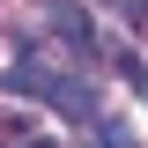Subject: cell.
<instances>
[{
	"mask_svg": "<svg viewBox=\"0 0 148 148\" xmlns=\"http://www.w3.org/2000/svg\"><path fill=\"white\" fill-rule=\"evenodd\" d=\"M52 104L67 111V119H82V126H104V104H96V89H89V82H59V89H52Z\"/></svg>",
	"mask_w": 148,
	"mask_h": 148,
	"instance_id": "3957f363",
	"label": "cell"
},
{
	"mask_svg": "<svg viewBox=\"0 0 148 148\" xmlns=\"http://www.w3.org/2000/svg\"><path fill=\"white\" fill-rule=\"evenodd\" d=\"M52 30L67 37V45H74V52H82V59H104V37H96V22L82 15L74 0H52Z\"/></svg>",
	"mask_w": 148,
	"mask_h": 148,
	"instance_id": "6da1fadb",
	"label": "cell"
},
{
	"mask_svg": "<svg viewBox=\"0 0 148 148\" xmlns=\"http://www.w3.org/2000/svg\"><path fill=\"white\" fill-rule=\"evenodd\" d=\"M119 15H126V30H148V0H111Z\"/></svg>",
	"mask_w": 148,
	"mask_h": 148,
	"instance_id": "277c9868",
	"label": "cell"
},
{
	"mask_svg": "<svg viewBox=\"0 0 148 148\" xmlns=\"http://www.w3.org/2000/svg\"><path fill=\"white\" fill-rule=\"evenodd\" d=\"M0 82H8L15 96H52L59 82H67V74H52V67H37V59H15V67L0 74Z\"/></svg>",
	"mask_w": 148,
	"mask_h": 148,
	"instance_id": "7a4b0ae2",
	"label": "cell"
},
{
	"mask_svg": "<svg viewBox=\"0 0 148 148\" xmlns=\"http://www.w3.org/2000/svg\"><path fill=\"white\" fill-rule=\"evenodd\" d=\"M22 148H59V141H22Z\"/></svg>",
	"mask_w": 148,
	"mask_h": 148,
	"instance_id": "8992f818",
	"label": "cell"
},
{
	"mask_svg": "<svg viewBox=\"0 0 148 148\" xmlns=\"http://www.w3.org/2000/svg\"><path fill=\"white\" fill-rule=\"evenodd\" d=\"M0 148H22V119H8V111H0Z\"/></svg>",
	"mask_w": 148,
	"mask_h": 148,
	"instance_id": "5b68a950",
	"label": "cell"
}]
</instances>
